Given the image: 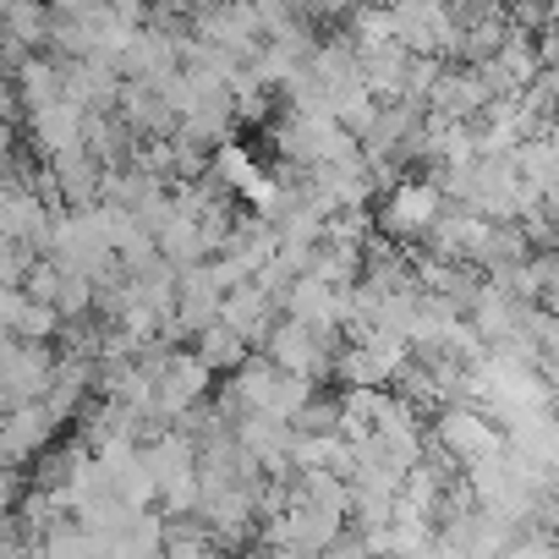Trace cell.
Segmentation results:
<instances>
[{
  "label": "cell",
  "instance_id": "1",
  "mask_svg": "<svg viewBox=\"0 0 559 559\" xmlns=\"http://www.w3.org/2000/svg\"><path fill=\"white\" fill-rule=\"evenodd\" d=\"M143 466L154 477L165 515H192V504H198V444H192V433L159 428L154 439H143Z\"/></svg>",
  "mask_w": 559,
  "mask_h": 559
},
{
  "label": "cell",
  "instance_id": "2",
  "mask_svg": "<svg viewBox=\"0 0 559 559\" xmlns=\"http://www.w3.org/2000/svg\"><path fill=\"white\" fill-rule=\"evenodd\" d=\"M258 352H263L280 373H297V379H308V384L330 379V373H335V357H341L335 335H324V330H313V324H297V319H274V330L263 335Z\"/></svg>",
  "mask_w": 559,
  "mask_h": 559
},
{
  "label": "cell",
  "instance_id": "3",
  "mask_svg": "<svg viewBox=\"0 0 559 559\" xmlns=\"http://www.w3.org/2000/svg\"><path fill=\"white\" fill-rule=\"evenodd\" d=\"M209 384H214V368L198 357V352H170L159 368H154V406L170 428H187L198 417V406L209 401Z\"/></svg>",
  "mask_w": 559,
  "mask_h": 559
},
{
  "label": "cell",
  "instance_id": "4",
  "mask_svg": "<svg viewBox=\"0 0 559 559\" xmlns=\"http://www.w3.org/2000/svg\"><path fill=\"white\" fill-rule=\"evenodd\" d=\"M56 362L61 357L45 341H17V335L0 341V412L45 401V390L56 379Z\"/></svg>",
  "mask_w": 559,
  "mask_h": 559
},
{
  "label": "cell",
  "instance_id": "5",
  "mask_svg": "<svg viewBox=\"0 0 559 559\" xmlns=\"http://www.w3.org/2000/svg\"><path fill=\"white\" fill-rule=\"evenodd\" d=\"M280 308H286V319H297V324H313V330L335 335V330H346L352 286H335V280H324V274L302 269V274L292 280V286H286V297H280Z\"/></svg>",
  "mask_w": 559,
  "mask_h": 559
},
{
  "label": "cell",
  "instance_id": "6",
  "mask_svg": "<svg viewBox=\"0 0 559 559\" xmlns=\"http://www.w3.org/2000/svg\"><path fill=\"white\" fill-rule=\"evenodd\" d=\"M50 198L39 192V176H0V241L39 247L50 230Z\"/></svg>",
  "mask_w": 559,
  "mask_h": 559
},
{
  "label": "cell",
  "instance_id": "7",
  "mask_svg": "<svg viewBox=\"0 0 559 559\" xmlns=\"http://www.w3.org/2000/svg\"><path fill=\"white\" fill-rule=\"evenodd\" d=\"M225 308V280L214 274V263H192L176 274V319H170V341L198 335L203 324H214Z\"/></svg>",
  "mask_w": 559,
  "mask_h": 559
},
{
  "label": "cell",
  "instance_id": "8",
  "mask_svg": "<svg viewBox=\"0 0 559 559\" xmlns=\"http://www.w3.org/2000/svg\"><path fill=\"white\" fill-rule=\"evenodd\" d=\"M61 423L45 412V401H28V406H12L0 412V466H28L39 461L45 444H56Z\"/></svg>",
  "mask_w": 559,
  "mask_h": 559
},
{
  "label": "cell",
  "instance_id": "9",
  "mask_svg": "<svg viewBox=\"0 0 559 559\" xmlns=\"http://www.w3.org/2000/svg\"><path fill=\"white\" fill-rule=\"evenodd\" d=\"M83 116H88V110H83L72 94H56V99H45V105H28L23 127H28L34 148H39L45 159H56V154H67V148H83Z\"/></svg>",
  "mask_w": 559,
  "mask_h": 559
},
{
  "label": "cell",
  "instance_id": "10",
  "mask_svg": "<svg viewBox=\"0 0 559 559\" xmlns=\"http://www.w3.org/2000/svg\"><path fill=\"white\" fill-rule=\"evenodd\" d=\"M433 433H439L444 455H450V461H461L466 472H472L477 461L499 455V433H493V428H488L477 412H466V406H450V412H439Z\"/></svg>",
  "mask_w": 559,
  "mask_h": 559
},
{
  "label": "cell",
  "instance_id": "11",
  "mask_svg": "<svg viewBox=\"0 0 559 559\" xmlns=\"http://www.w3.org/2000/svg\"><path fill=\"white\" fill-rule=\"evenodd\" d=\"M433 219H439V192L423 187V181H401L384 203V230L390 236H423V230H433Z\"/></svg>",
  "mask_w": 559,
  "mask_h": 559
},
{
  "label": "cell",
  "instance_id": "12",
  "mask_svg": "<svg viewBox=\"0 0 559 559\" xmlns=\"http://www.w3.org/2000/svg\"><path fill=\"white\" fill-rule=\"evenodd\" d=\"M165 559H225V543L198 515H165Z\"/></svg>",
  "mask_w": 559,
  "mask_h": 559
},
{
  "label": "cell",
  "instance_id": "13",
  "mask_svg": "<svg viewBox=\"0 0 559 559\" xmlns=\"http://www.w3.org/2000/svg\"><path fill=\"white\" fill-rule=\"evenodd\" d=\"M192 352H198V357H203V362H209L214 373H219V368H225V373H236V368H241V362L252 357V346H247V341H241V335H236V330H230L225 319L203 324V330L192 335Z\"/></svg>",
  "mask_w": 559,
  "mask_h": 559
},
{
  "label": "cell",
  "instance_id": "14",
  "mask_svg": "<svg viewBox=\"0 0 559 559\" xmlns=\"http://www.w3.org/2000/svg\"><path fill=\"white\" fill-rule=\"evenodd\" d=\"M12 335H17V341H45V346H50V341L61 335V313L28 297V308H23V319H17V330H12Z\"/></svg>",
  "mask_w": 559,
  "mask_h": 559
},
{
  "label": "cell",
  "instance_id": "15",
  "mask_svg": "<svg viewBox=\"0 0 559 559\" xmlns=\"http://www.w3.org/2000/svg\"><path fill=\"white\" fill-rule=\"evenodd\" d=\"M23 493H28V483L17 477V466H0V521L23 504Z\"/></svg>",
  "mask_w": 559,
  "mask_h": 559
},
{
  "label": "cell",
  "instance_id": "16",
  "mask_svg": "<svg viewBox=\"0 0 559 559\" xmlns=\"http://www.w3.org/2000/svg\"><path fill=\"white\" fill-rule=\"evenodd\" d=\"M504 559H559V543H548V537H526V543H510Z\"/></svg>",
  "mask_w": 559,
  "mask_h": 559
},
{
  "label": "cell",
  "instance_id": "17",
  "mask_svg": "<svg viewBox=\"0 0 559 559\" xmlns=\"http://www.w3.org/2000/svg\"><path fill=\"white\" fill-rule=\"evenodd\" d=\"M247 7H263V0H247Z\"/></svg>",
  "mask_w": 559,
  "mask_h": 559
},
{
  "label": "cell",
  "instance_id": "18",
  "mask_svg": "<svg viewBox=\"0 0 559 559\" xmlns=\"http://www.w3.org/2000/svg\"><path fill=\"white\" fill-rule=\"evenodd\" d=\"M138 7H148V0H138Z\"/></svg>",
  "mask_w": 559,
  "mask_h": 559
}]
</instances>
